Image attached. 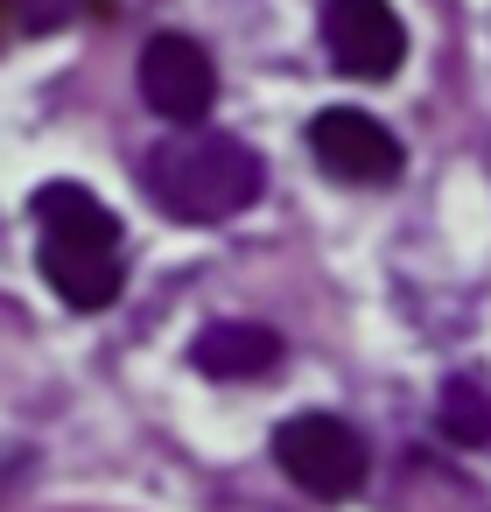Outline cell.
<instances>
[{
  "label": "cell",
  "mask_w": 491,
  "mask_h": 512,
  "mask_svg": "<svg viewBox=\"0 0 491 512\" xmlns=\"http://www.w3.org/2000/svg\"><path fill=\"white\" fill-rule=\"evenodd\" d=\"M309 148H316V162L330 169V176H344V183H393L400 176V141H393V127H379L372 113H358V106H323L316 120H309Z\"/></svg>",
  "instance_id": "cell-6"
},
{
  "label": "cell",
  "mask_w": 491,
  "mask_h": 512,
  "mask_svg": "<svg viewBox=\"0 0 491 512\" xmlns=\"http://www.w3.org/2000/svg\"><path fill=\"white\" fill-rule=\"evenodd\" d=\"M281 330H267V323H211V330H197V344H190V365L204 372V379H260V372H274L281 365Z\"/></svg>",
  "instance_id": "cell-7"
},
{
  "label": "cell",
  "mask_w": 491,
  "mask_h": 512,
  "mask_svg": "<svg viewBox=\"0 0 491 512\" xmlns=\"http://www.w3.org/2000/svg\"><path fill=\"white\" fill-rule=\"evenodd\" d=\"M323 43L337 57L344 78H393L400 57H407V29L393 15V0H323Z\"/></svg>",
  "instance_id": "cell-5"
},
{
  "label": "cell",
  "mask_w": 491,
  "mask_h": 512,
  "mask_svg": "<svg viewBox=\"0 0 491 512\" xmlns=\"http://www.w3.org/2000/svg\"><path fill=\"white\" fill-rule=\"evenodd\" d=\"M274 463L309 491V498H351L365 484V442L337 414H295L274 428Z\"/></svg>",
  "instance_id": "cell-3"
},
{
  "label": "cell",
  "mask_w": 491,
  "mask_h": 512,
  "mask_svg": "<svg viewBox=\"0 0 491 512\" xmlns=\"http://www.w3.org/2000/svg\"><path fill=\"white\" fill-rule=\"evenodd\" d=\"M141 99L148 113H162L169 127H197L211 106H218V71H211V50L190 43V36H155L141 50Z\"/></svg>",
  "instance_id": "cell-4"
},
{
  "label": "cell",
  "mask_w": 491,
  "mask_h": 512,
  "mask_svg": "<svg viewBox=\"0 0 491 512\" xmlns=\"http://www.w3.org/2000/svg\"><path fill=\"white\" fill-rule=\"evenodd\" d=\"M260 190H267V162L246 141L211 134V127H183L148 155V197L183 225L239 218L260 204Z\"/></svg>",
  "instance_id": "cell-1"
},
{
  "label": "cell",
  "mask_w": 491,
  "mask_h": 512,
  "mask_svg": "<svg viewBox=\"0 0 491 512\" xmlns=\"http://www.w3.org/2000/svg\"><path fill=\"white\" fill-rule=\"evenodd\" d=\"M15 8H22L29 29H57V22H71L78 8H92V0H15Z\"/></svg>",
  "instance_id": "cell-9"
},
{
  "label": "cell",
  "mask_w": 491,
  "mask_h": 512,
  "mask_svg": "<svg viewBox=\"0 0 491 512\" xmlns=\"http://www.w3.org/2000/svg\"><path fill=\"white\" fill-rule=\"evenodd\" d=\"M442 435L463 449H491V393L470 379H449L442 386Z\"/></svg>",
  "instance_id": "cell-8"
},
{
  "label": "cell",
  "mask_w": 491,
  "mask_h": 512,
  "mask_svg": "<svg viewBox=\"0 0 491 512\" xmlns=\"http://www.w3.org/2000/svg\"><path fill=\"white\" fill-rule=\"evenodd\" d=\"M36 225H43V281L71 302V309H106L127 281L120 260V218L85 190V183H43L36 190Z\"/></svg>",
  "instance_id": "cell-2"
}]
</instances>
